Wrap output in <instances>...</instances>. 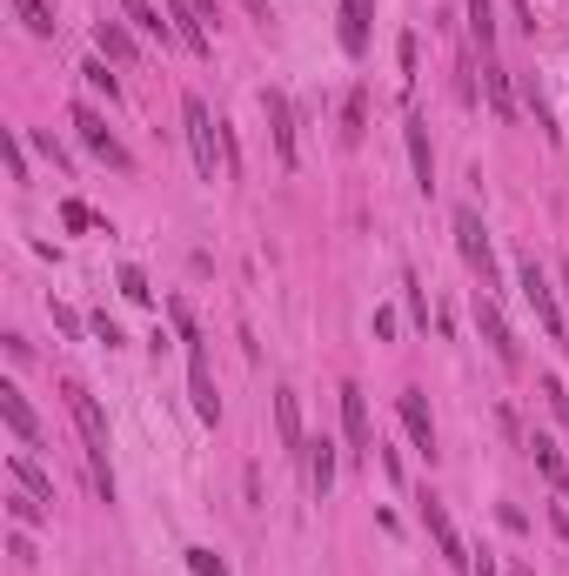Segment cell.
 <instances>
[{
    "instance_id": "1",
    "label": "cell",
    "mask_w": 569,
    "mask_h": 576,
    "mask_svg": "<svg viewBox=\"0 0 569 576\" xmlns=\"http://www.w3.org/2000/svg\"><path fill=\"white\" fill-rule=\"evenodd\" d=\"M67 409H74V429H81V443H88V469H94V489L114 503V469H108V416H101V402L81 389V382H67L61 389Z\"/></svg>"
},
{
    "instance_id": "2",
    "label": "cell",
    "mask_w": 569,
    "mask_h": 576,
    "mask_svg": "<svg viewBox=\"0 0 569 576\" xmlns=\"http://www.w3.org/2000/svg\"><path fill=\"white\" fill-rule=\"evenodd\" d=\"M181 121H188V148H195V168H201V181L228 175V148H221V121L208 114V101H201V94H188V101H181Z\"/></svg>"
},
{
    "instance_id": "3",
    "label": "cell",
    "mask_w": 569,
    "mask_h": 576,
    "mask_svg": "<svg viewBox=\"0 0 569 576\" xmlns=\"http://www.w3.org/2000/svg\"><path fill=\"white\" fill-rule=\"evenodd\" d=\"M175 322H181V342H188V389H195V416L201 422H221V396H215V376H208V342L195 335L188 309H175Z\"/></svg>"
},
{
    "instance_id": "4",
    "label": "cell",
    "mask_w": 569,
    "mask_h": 576,
    "mask_svg": "<svg viewBox=\"0 0 569 576\" xmlns=\"http://www.w3.org/2000/svg\"><path fill=\"white\" fill-rule=\"evenodd\" d=\"M516 275H523V295H529V309L543 315L549 342H569V315H563V302H556V288H549L543 262H536V255H523V262H516Z\"/></svg>"
},
{
    "instance_id": "5",
    "label": "cell",
    "mask_w": 569,
    "mask_h": 576,
    "mask_svg": "<svg viewBox=\"0 0 569 576\" xmlns=\"http://www.w3.org/2000/svg\"><path fill=\"white\" fill-rule=\"evenodd\" d=\"M456 248H462V262L482 275V288L496 295V288H503V282H496V248H489V235H482L476 208H456Z\"/></svg>"
},
{
    "instance_id": "6",
    "label": "cell",
    "mask_w": 569,
    "mask_h": 576,
    "mask_svg": "<svg viewBox=\"0 0 569 576\" xmlns=\"http://www.w3.org/2000/svg\"><path fill=\"white\" fill-rule=\"evenodd\" d=\"M74 134H81V148H88V155H101L108 168H121V175H134V155L121 148V141H114V128H108V121H101L94 108H74Z\"/></svg>"
},
{
    "instance_id": "7",
    "label": "cell",
    "mask_w": 569,
    "mask_h": 576,
    "mask_svg": "<svg viewBox=\"0 0 569 576\" xmlns=\"http://www.w3.org/2000/svg\"><path fill=\"white\" fill-rule=\"evenodd\" d=\"M476 329H482V342L496 349V362H503V369H516V362H523V349H516V335H509V322H503V309H496V295H489V288H476Z\"/></svg>"
},
{
    "instance_id": "8",
    "label": "cell",
    "mask_w": 569,
    "mask_h": 576,
    "mask_svg": "<svg viewBox=\"0 0 569 576\" xmlns=\"http://www.w3.org/2000/svg\"><path fill=\"white\" fill-rule=\"evenodd\" d=\"M416 510H422V530L436 536V550H442V563H449V570H469V550H462V536H456V523H449V510H442V496H416Z\"/></svg>"
},
{
    "instance_id": "9",
    "label": "cell",
    "mask_w": 569,
    "mask_h": 576,
    "mask_svg": "<svg viewBox=\"0 0 569 576\" xmlns=\"http://www.w3.org/2000/svg\"><path fill=\"white\" fill-rule=\"evenodd\" d=\"M342 436H349V456H375V429H369V402H362V389L355 382H342Z\"/></svg>"
},
{
    "instance_id": "10",
    "label": "cell",
    "mask_w": 569,
    "mask_h": 576,
    "mask_svg": "<svg viewBox=\"0 0 569 576\" xmlns=\"http://www.w3.org/2000/svg\"><path fill=\"white\" fill-rule=\"evenodd\" d=\"M262 108H268V134H275L282 168H295V108H288V94L282 88H262Z\"/></svg>"
},
{
    "instance_id": "11",
    "label": "cell",
    "mask_w": 569,
    "mask_h": 576,
    "mask_svg": "<svg viewBox=\"0 0 569 576\" xmlns=\"http://www.w3.org/2000/svg\"><path fill=\"white\" fill-rule=\"evenodd\" d=\"M395 409H402V429H409V443H416L422 456H436V416H429L422 389H402V396H395Z\"/></svg>"
},
{
    "instance_id": "12",
    "label": "cell",
    "mask_w": 569,
    "mask_h": 576,
    "mask_svg": "<svg viewBox=\"0 0 569 576\" xmlns=\"http://www.w3.org/2000/svg\"><path fill=\"white\" fill-rule=\"evenodd\" d=\"M161 7H168V27H175V41L188 47V54H208V21H201V7L195 0H161Z\"/></svg>"
},
{
    "instance_id": "13",
    "label": "cell",
    "mask_w": 569,
    "mask_h": 576,
    "mask_svg": "<svg viewBox=\"0 0 569 576\" xmlns=\"http://www.w3.org/2000/svg\"><path fill=\"white\" fill-rule=\"evenodd\" d=\"M402 134H409V161H416V188L429 195V188H436V148H429V121H422V114H409V121H402Z\"/></svg>"
},
{
    "instance_id": "14",
    "label": "cell",
    "mask_w": 569,
    "mask_h": 576,
    "mask_svg": "<svg viewBox=\"0 0 569 576\" xmlns=\"http://www.w3.org/2000/svg\"><path fill=\"white\" fill-rule=\"evenodd\" d=\"M0 416H7V429H14V436H21L27 449L41 443V416L27 409V396H21V389H14V382H0Z\"/></svg>"
},
{
    "instance_id": "15",
    "label": "cell",
    "mask_w": 569,
    "mask_h": 576,
    "mask_svg": "<svg viewBox=\"0 0 569 576\" xmlns=\"http://www.w3.org/2000/svg\"><path fill=\"white\" fill-rule=\"evenodd\" d=\"M375 0H342V54H369Z\"/></svg>"
},
{
    "instance_id": "16",
    "label": "cell",
    "mask_w": 569,
    "mask_h": 576,
    "mask_svg": "<svg viewBox=\"0 0 569 576\" xmlns=\"http://www.w3.org/2000/svg\"><path fill=\"white\" fill-rule=\"evenodd\" d=\"M121 21L134 34H148V41H175V27H168V7H154V0H121Z\"/></svg>"
},
{
    "instance_id": "17",
    "label": "cell",
    "mask_w": 569,
    "mask_h": 576,
    "mask_svg": "<svg viewBox=\"0 0 569 576\" xmlns=\"http://www.w3.org/2000/svg\"><path fill=\"white\" fill-rule=\"evenodd\" d=\"M7 469H14V483H21L27 496H41V503H54V476H47V469L34 463V449H14V456H7Z\"/></svg>"
},
{
    "instance_id": "18",
    "label": "cell",
    "mask_w": 569,
    "mask_h": 576,
    "mask_svg": "<svg viewBox=\"0 0 569 576\" xmlns=\"http://www.w3.org/2000/svg\"><path fill=\"white\" fill-rule=\"evenodd\" d=\"M275 422H282V449L302 456L308 436H302V402H295V389H275Z\"/></svg>"
},
{
    "instance_id": "19",
    "label": "cell",
    "mask_w": 569,
    "mask_h": 576,
    "mask_svg": "<svg viewBox=\"0 0 569 576\" xmlns=\"http://www.w3.org/2000/svg\"><path fill=\"white\" fill-rule=\"evenodd\" d=\"M94 47H101L108 61H121V67H134V61H141V41H134V34H128L121 21H101V27H94Z\"/></svg>"
},
{
    "instance_id": "20",
    "label": "cell",
    "mask_w": 569,
    "mask_h": 576,
    "mask_svg": "<svg viewBox=\"0 0 569 576\" xmlns=\"http://www.w3.org/2000/svg\"><path fill=\"white\" fill-rule=\"evenodd\" d=\"M302 456H308V489H315V496H329V489H335V443H329V436H315Z\"/></svg>"
},
{
    "instance_id": "21",
    "label": "cell",
    "mask_w": 569,
    "mask_h": 576,
    "mask_svg": "<svg viewBox=\"0 0 569 576\" xmlns=\"http://www.w3.org/2000/svg\"><path fill=\"white\" fill-rule=\"evenodd\" d=\"M482 88H489V114H496V121H516V101H509V74H503V61H496V54L482 61Z\"/></svg>"
},
{
    "instance_id": "22",
    "label": "cell",
    "mask_w": 569,
    "mask_h": 576,
    "mask_svg": "<svg viewBox=\"0 0 569 576\" xmlns=\"http://www.w3.org/2000/svg\"><path fill=\"white\" fill-rule=\"evenodd\" d=\"M469 34H476L482 61L496 54V0H469Z\"/></svg>"
},
{
    "instance_id": "23",
    "label": "cell",
    "mask_w": 569,
    "mask_h": 576,
    "mask_svg": "<svg viewBox=\"0 0 569 576\" xmlns=\"http://www.w3.org/2000/svg\"><path fill=\"white\" fill-rule=\"evenodd\" d=\"M14 14H21V27L27 34H34V41H54V7H47V0H14Z\"/></svg>"
},
{
    "instance_id": "24",
    "label": "cell",
    "mask_w": 569,
    "mask_h": 576,
    "mask_svg": "<svg viewBox=\"0 0 569 576\" xmlns=\"http://www.w3.org/2000/svg\"><path fill=\"white\" fill-rule=\"evenodd\" d=\"M529 449H536V469H543V483H549V489H563V483H569V469H563V456H556V443H549V436H536Z\"/></svg>"
},
{
    "instance_id": "25",
    "label": "cell",
    "mask_w": 569,
    "mask_h": 576,
    "mask_svg": "<svg viewBox=\"0 0 569 576\" xmlns=\"http://www.w3.org/2000/svg\"><path fill=\"white\" fill-rule=\"evenodd\" d=\"M81 74H88V88H94V94H108V101H121V81L108 74V61H88Z\"/></svg>"
},
{
    "instance_id": "26",
    "label": "cell",
    "mask_w": 569,
    "mask_h": 576,
    "mask_svg": "<svg viewBox=\"0 0 569 576\" xmlns=\"http://www.w3.org/2000/svg\"><path fill=\"white\" fill-rule=\"evenodd\" d=\"M342 141H349V148L362 141V88H355L349 101H342Z\"/></svg>"
},
{
    "instance_id": "27",
    "label": "cell",
    "mask_w": 569,
    "mask_h": 576,
    "mask_svg": "<svg viewBox=\"0 0 569 576\" xmlns=\"http://www.w3.org/2000/svg\"><path fill=\"white\" fill-rule=\"evenodd\" d=\"M121 295H128V302H148V295H154V288H148V275H141V268H121Z\"/></svg>"
},
{
    "instance_id": "28",
    "label": "cell",
    "mask_w": 569,
    "mask_h": 576,
    "mask_svg": "<svg viewBox=\"0 0 569 576\" xmlns=\"http://www.w3.org/2000/svg\"><path fill=\"white\" fill-rule=\"evenodd\" d=\"M188 570L195 576H228V563H221L215 550H188Z\"/></svg>"
},
{
    "instance_id": "29",
    "label": "cell",
    "mask_w": 569,
    "mask_h": 576,
    "mask_svg": "<svg viewBox=\"0 0 569 576\" xmlns=\"http://www.w3.org/2000/svg\"><path fill=\"white\" fill-rule=\"evenodd\" d=\"M395 54H402V88H416V34H402Z\"/></svg>"
},
{
    "instance_id": "30",
    "label": "cell",
    "mask_w": 569,
    "mask_h": 576,
    "mask_svg": "<svg viewBox=\"0 0 569 576\" xmlns=\"http://www.w3.org/2000/svg\"><path fill=\"white\" fill-rule=\"evenodd\" d=\"M61 222H67V228H94V208H88V201H67Z\"/></svg>"
},
{
    "instance_id": "31",
    "label": "cell",
    "mask_w": 569,
    "mask_h": 576,
    "mask_svg": "<svg viewBox=\"0 0 569 576\" xmlns=\"http://www.w3.org/2000/svg\"><path fill=\"white\" fill-rule=\"evenodd\" d=\"M543 396H549V409H556V416L569 422V396H563V382H556V376H543Z\"/></svg>"
},
{
    "instance_id": "32",
    "label": "cell",
    "mask_w": 569,
    "mask_h": 576,
    "mask_svg": "<svg viewBox=\"0 0 569 576\" xmlns=\"http://www.w3.org/2000/svg\"><path fill=\"white\" fill-rule=\"evenodd\" d=\"M14 523H41V496H14Z\"/></svg>"
},
{
    "instance_id": "33",
    "label": "cell",
    "mask_w": 569,
    "mask_h": 576,
    "mask_svg": "<svg viewBox=\"0 0 569 576\" xmlns=\"http://www.w3.org/2000/svg\"><path fill=\"white\" fill-rule=\"evenodd\" d=\"M7 168H14V181H27V155H21V134H7Z\"/></svg>"
},
{
    "instance_id": "34",
    "label": "cell",
    "mask_w": 569,
    "mask_h": 576,
    "mask_svg": "<svg viewBox=\"0 0 569 576\" xmlns=\"http://www.w3.org/2000/svg\"><path fill=\"white\" fill-rule=\"evenodd\" d=\"M509 7H516V21H523L529 34H536V14H529V0H509Z\"/></svg>"
},
{
    "instance_id": "35",
    "label": "cell",
    "mask_w": 569,
    "mask_h": 576,
    "mask_svg": "<svg viewBox=\"0 0 569 576\" xmlns=\"http://www.w3.org/2000/svg\"><path fill=\"white\" fill-rule=\"evenodd\" d=\"M469 576H496V563H489V556H482V563H469Z\"/></svg>"
}]
</instances>
